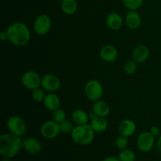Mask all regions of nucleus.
<instances>
[{"mask_svg":"<svg viewBox=\"0 0 161 161\" xmlns=\"http://www.w3.org/2000/svg\"><path fill=\"white\" fill-rule=\"evenodd\" d=\"M9 41L17 47H24L31 39V31L23 22H14L6 29Z\"/></svg>","mask_w":161,"mask_h":161,"instance_id":"nucleus-1","label":"nucleus"},{"mask_svg":"<svg viewBox=\"0 0 161 161\" xmlns=\"http://www.w3.org/2000/svg\"><path fill=\"white\" fill-rule=\"evenodd\" d=\"M23 149V141L20 136L11 133L0 136V154L3 157L13 158Z\"/></svg>","mask_w":161,"mask_h":161,"instance_id":"nucleus-2","label":"nucleus"},{"mask_svg":"<svg viewBox=\"0 0 161 161\" xmlns=\"http://www.w3.org/2000/svg\"><path fill=\"white\" fill-rule=\"evenodd\" d=\"M95 132L88 124L83 125H75L71 133L73 142L80 146H88L94 139Z\"/></svg>","mask_w":161,"mask_h":161,"instance_id":"nucleus-3","label":"nucleus"},{"mask_svg":"<svg viewBox=\"0 0 161 161\" xmlns=\"http://www.w3.org/2000/svg\"><path fill=\"white\" fill-rule=\"evenodd\" d=\"M84 93L86 97L92 102L100 100L104 94V88L100 81L97 80H91L84 86Z\"/></svg>","mask_w":161,"mask_h":161,"instance_id":"nucleus-4","label":"nucleus"},{"mask_svg":"<svg viewBox=\"0 0 161 161\" xmlns=\"http://www.w3.org/2000/svg\"><path fill=\"white\" fill-rule=\"evenodd\" d=\"M9 133L17 136H23L27 130V124L23 118L19 116H12L6 123Z\"/></svg>","mask_w":161,"mask_h":161,"instance_id":"nucleus-5","label":"nucleus"},{"mask_svg":"<svg viewBox=\"0 0 161 161\" xmlns=\"http://www.w3.org/2000/svg\"><path fill=\"white\" fill-rule=\"evenodd\" d=\"M137 148L142 153H149L156 146V138L149 131L139 134L137 138Z\"/></svg>","mask_w":161,"mask_h":161,"instance_id":"nucleus-6","label":"nucleus"},{"mask_svg":"<svg viewBox=\"0 0 161 161\" xmlns=\"http://www.w3.org/2000/svg\"><path fill=\"white\" fill-rule=\"evenodd\" d=\"M52 26V20L47 14H41L38 16L33 24V30L39 36L48 34Z\"/></svg>","mask_w":161,"mask_h":161,"instance_id":"nucleus-7","label":"nucleus"},{"mask_svg":"<svg viewBox=\"0 0 161 161\" xmlns=\"http://www.w3.org/2000/svg\"><path fill=\"white\" fill-rule=\"evenodd\" d=\"M42 77L35 71H27L22 75L21 83L26 89L32 91L41 86Z\"/></svg>","mask_w":161,"mask_h":161,"instance_id":"nucleus-8","label":"nucleus"},{"mask_svg":"<svg viewBox=\"0 0 161 161\" xmlns=\"http://www.w3.org/2000/svg\"><path fill=\"white\" fill-rule=\"evenodd\" d=\"M61 133L60 124L54 120H47L42 124L40 127V134L46 139H53Z\"/></svg>","mask_w":161,"mask_h":161,"instance_id":"nucleus-9","label":"nucleus"},{"mask_svg":"<svg viewBox=\"0 0 161 161\" xmlns=\"http://www.w3.org/2000/svg\"><path fill=\"white\" fill-rule=\"evenodd\" d=\"M61 86L60 79L53 74H46L42 77L41 87L45 91L55 92L58 91Z\"/></svg>","mask_w":161,"mask_h":161,"instance_id":"nucleus-10","label":"nucleus"},{"mask_svg":"<svg viewBox=\"0 0 161 161\" xmlns=\"http://www.w3.org/2000/svg\"><path fill=\"white\" fill-rule=\"evenodd\" d=\"M89 117L91 120L90 125L95 133H102L108 129V122L106 117L96 116L92 111L91 114H89Z\"/></svg>","mask_w":161,"mask_h":161,"instance_id":"nucleus-11","label":"nucleus"},{"mask_svg":"<svg viewBox=\"0 0 161 161\" xmlns=\"http://www.w3.org/2000/svg\"><path fill=\"white\" fill-rule=\"evenodd\" d=\"M23 149L31 155H37L42 151V145L36 138L29 137L23 141Z\"/></svg>","mask_w":161,"mask_h":161,"instance_id":"nucleus-12","label":"nucleus"},{"mask_svg":"<svg viewBox=\"0 0 161 161\" xmlns=\"http://www.w3.org/2000/svg\"><path fill=\"white\" fill-rule=\"evenodd\" d=\"M99 55H100L101 59L105 62L113 63L116 61L119 53H118L117 49L114 46L108 44L102 47Z\"/></svg>","mask_w":161,"mask_h":161,"instance_id":"nucleus-13","label":"nucleus"},{"mask_svg":"<svg viewBox=\"0 0 161 161\" xmlns=\"http://www.w3.org/2000/svg\"><path fill=\"white\" fill-rule=\"evenodd\" d=\"M137 130V125L132 119H125L122 120L118 127L119 135L129 138L135 135Z\"/></svg>","mask_w":161,"mask_h":161,"instance_id":"nucleus-14","label":"nucleus"},{"mask_svg":"<svg viewBox=\"0 0 161 161\" xmlns=\"http://www.w3.org/2000/svg\"><path fill=\"white\" fill-rule=\"evenodd\" d=\"M150 55L149 47L145 45H138L132 52V59L138 64H142L147 61Z\"/></svg>","mask_w":161,"mask_h":161,"instance_id":"nucleus-15","label":"nucleus"},{"mask_svg":"<svg viewBox=\"0 0 161 161\" xmlns=\"http://www.w3.org/2000/svg\"><path fill=\"white\" fill-rule=\"evenodd\" d=\"M125 25L129 29L135 30L141 26V15L136 10H130L125 17Z\"/></svg>","mask_w":161,"mask_h":161,"instance_id":"nucleus-16","label":"nucleus"},{"mask_svg":"<svg viewBox=\"0 0 161 161\" xmlns=\"http://www.w3.org/2000/svg\"><path fill=\"white\" fill-rule=\"evenodd\" d=\"M42 103H43V105L46 108H47L50 111L53 112L60 108L61 99L56 94H54V92H50L46 94V97Z\"/></svg>","mask_w":161,"mask_h":161,"instance_id":"nucleus-17","label":"nucleus"},{"mask_svg":"<svg viewBox=\"0 0 161 161\" xmlns=\"http://www.w3.org/2000/svg\"><path fill=\"white\" fill-rule=\"evenodd\" d=\"M106 25L113 31H118L124 25V20L122 17L117 13H110L105 18Z\"/></svg>","mask_w":161,"mask_h":161,"instance_id":"nucleus-18","label":"nucleus"},{"mask_svg":"<svg viewBox=\"0 0 161 161\" xmlns=\"http://www.w3.org/2000/svg\"><path fill=\"white\" fill-rule=\"evenodd\" d=\"M92 112L96 116L107 117L110 113V107L107 102L102 100L94 102L92 106Z\"/></svg>","mask_w":161,"mask_h":161,"instance_id":"nucleus-19","label":"nucleus"},{"mask_svg":"<svg viewBox=\"0 0 161 161\" xmlns=\"http://www.w3.org/2000/svg\"><path fill=\"white\" fill-rule=\"evenodd\" d=\"M72 122L75 125H83L88 123L90 119L89 114H87L86 111L81 108H77L75 109L72 113Z\"/></svg>","mask_w":161,"mask_h":161,"instance_id":"nucleus-20","label":"nucleus"},{"mask_svg":"<svg viewBox=\"0 0 161 161\" xmlns=\"http://www.w3.org/2000/svg\"><path fill=\"white\" fill-rule=\"evenodd\" d=\"M61 8L64 14L72 15L77 11L78 4L75 0H61Z\"/></svg>","mask_w":161,"mask_h":161,"instance_id":"nucleus-21","label":"nucleus"},{"mask_svg":"<svg viewBox=\"0 0 161 161\" xmlns=\"http://www.w3.org/2000/svg\"><path fill=\"white\" fill-rule=\"evenodd\" d=\"M118 158L120 161H135L136 154L131 149H125L119 152Z\"/></svg>","mask_w":161,"mask_h":161,"instance_id":"nucleus-22","label":"nucleus"},{"mask_svg":"<svg viewBox=\"0 0 161 161\" xmlns=\"http://www.w3.org/2000/svg\"><path fill=\"white\" fill-rule=\"evenodd\" d=\"M31 98L33 99V101L36 102H43L44 98L46 97L45 91H44L42 88H36L31 91Z\"/></svg>","mask_w":161,"mask_h":161,"instance_id":"nucleus-23","label":"nucleus"},{"mask_svg":"<svg viewBox=\"0 0 161 161\" xmlns=\"http://www.w3.org/2000/svg\"><path fill=\"white\" fill-rule=\"evenodd\" d=\"M138 63L135 62L133 59L127 61L124 64V71L128 75H134L138 70Z\"/></svg>","mask_w":161,"mask_h":161,"instance_id":"nucleus-24","label":"nucleus"},{"mask_svg":"<svg viewBox=\"0 0 161 161\" xmlns=\"http://www.w3.org/2000/svg\"><path fill=\"white\" fill-rule=\"evenodd\" d=\"M128 144V138L125 136H123V135H119L115 140V146H116V149L120 151L127 149Z\"/></svg>","mask_w":161,"mask_h":161,"instance_id":"nucleus-25","label":"nucleus"},{"mask_svg":"<svg viewBox=\"0 0 161 161\" xmlns=\"http://www.w3.org/2000/svg\"><path fill=\"white\" fill-rule=\"evenodd\" d=\"M123 2L129 10H137L143 4V0H123Z\"/></svg>","mask_w":161,"mask_h":161,"instance_id":"nucleus-26","label":"nucleus"},{"mask_svg":"<svg viewBox=\"0 0 161 161\" xmlns=\"http://www.w3.org/2000/svg\"><path fill=\"white\" fill-rule=\"evenodd\" d=\"M59 124L61 132L64 134H70L71 135L72 131L73 130L74 127H75L74 123L70 120H68V119H65V120L63 121L62 123H61V124Z\"/></svg>","mask_w":161,"mask_h":161,"instance_id":"nucleus-27","label":"nucleus"},{"mask_svg":"<svg viewBox=\"0 0 161 161\" xmlns=\"http://www.w3.org/2000/svg\"><path fill=\"white\" fill-rule=\"evenodd\" d=\"M66 117H67V116H66V113L64 109L58 108V109L53 112V119L58 124H61L63 121L67 119Z\"/></svg>","mask_w":161,"mask_h":161,"instance_id":"nucleus-28","label":"nucleus"},{"mask_svg":"<svg viewBox=\"0 0 161 161\" xmlns=\"http://www.w3.org/2000/svg\"><path fill=\"white\" fill-rule=\"evenodd\" d=\"M149 131L150 132L151 135H152L153 136L155 137V138H158V137L161 135L160 127H157V126H155V125L152 126V127H150V129H149Z\"/></svg>","mask_w":161,"mask_h":161,"instance_id":"nucleus-29","label":"nucleus"},{"mask_svg":"<svg viewBox=\"0 0 161 161\" xmlns=\"http://www.w3.org/2000/svg\"><path fill=\"white\" fill-rule=\"evenodd\" d=\"M0 39H1L2 42H5L6 40H9L8 39V34L6 32V31H3L0 33Z\"/></svg>","mask_w":161,"mask_h":161,"instance_id":"nucleus-30","label":"nucleus"},{"mask_svg":"<svg viewBox=\"0 0 161 161\" xmlns=\"http://www.w3.org/2000/svg\"><path fill=\"white\" fill-rule=\"evenodd\" d=\"M156 148H157V151L161 153V135L157 138V142H156Z\"/></svg>","mask_w":161,"mask_h":161,"instance_id":"nucleus-31","label":"nucleus"},{"mask_svg":"<svg viewBox=\"0 0 161 161\" xmlns=\"http://www.w3.org/2000/svg\"><path fill=\"white\" fill-rule=\"evenodd\" d=\"M101 161H120L119 159L118 158V157H108L104 158L103 160Z\"/></svg>","mask_w":161,"mask_h":161,"instance_id":"nucleus-32","label":"nucleus"},{"mask_svg":"<svg viewBox=\"0 0 161 161\" xmlns=\"http://www.w3.org/2000/svg\"><path fill=\"white\" fill-rule=\"evenodd\" d=\"M2 161H11L10 158H7V157H3Z\"/></svg>","mask_w":161,"mask_h":161,"instance_id":"nucleus-33","label":"nucleus"}]
</instances>
